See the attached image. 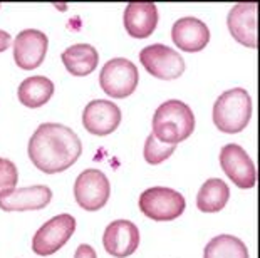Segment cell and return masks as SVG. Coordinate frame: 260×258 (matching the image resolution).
<instances>
[{"mask_svg": "<svg viewBox=\"0 0 260 258\" xmlns=\"http://www.w3.org/2000/svg\"><path fill=\"white\" fill-rule=\"evenodd\" d=\"M81 139L68 126L44 123L29 139L27 155L32 164L46 174L62 173L79 159Z\"/></svg>", "mask_w": 260, "mask_h": 258, "instance_id": "obj_1", "label": "cell"}, {"mask_svg": "<svg viewBox=\"0 0 260 258\" xmlns=\"http://www.w3.org/2000/svg\"><path fill=\"white\" fill-rule=\"evenodd\" d=\"M195 129V116L188 104L178 99L163 102L153 116V136L161 144H173L188 139Z\"/></svg>", "mask_w": 260, "mask_h": 258, "instance_id": "obj_2", "label": "cell"}, {"mask_svg": "<svg viewBox=\"0 0 260 258\" xmlns=\"http://www.w3.org/2000/svg\"><path fill=\"white\" fill-rule=\"evenodd\" d=\"M252 118V99L243 87L225 91L213 104V123L226 134L240 133Z\"/></svg>", "mask_w": 260, "mask_h": 258, "instance_id": "obj_3", "label": "cell"}, {"mask_svg": "<svg viewBox=\"0 0 260 258\" xmlns=\"http://www.w3.org/2000/svg\"><path fill=\"white\" fill-rule=\"evenodd\" d=\"M186 206L185 196L171 188L154 186L143 191L140 196V210L154 222H171L183 215Z\"/></svg>", "mask_w": 260, "mask_h": 258, "instance_id": "obj_4", "label": "cell"}, {"mask_svg": "<svg viewBox=\"0 0 260 258\" xmlns=\"http://www.w3.org/2000/svg\"><path fill=\"white\" fill-rule=\"evenodd\" d=\"M140 72L128 59L114 57L103 65L99 74V84L103 91L113 99H124L136 91Z\"/></svg>", "mask_w": 260, "mask_h": 258, "instance_id": "obj_5", "label": "cell"}, {"mask_svg": "<svg viewBox=\"0 0 260 258\" xmlns=\"http://www.w3.org/2000/svg\"><path fill=\"white\" fill-rule=\"evenodd\" d=\"M76 232L74 216L62 213L49 219L37 230L32 238V250L41 256L54 255L71 240Z\"/></svg>", "mask_w": 260, "mask_h": 258, "instance_id": "obj_6", "label": "cell"}, {"mask_svg": "<svg viewBox=\"0 0 260 258\" xmlns=\"http://www.w3.org/2000/svg\"><path fill=\"white\" fill-rule=\"evenodd\" d=\"M109 195H111V185L101 169H86L74 183L76 201L86 211H98L106 206Z\"/></svg>", "mask_w": 260, "mask_h": 258, "instance_id": "obj_7", "label": "cell"}, {"mask_svg": "<svg viewBox=\"0 0 260 258\" xmlns=\"http://www.w3.org/2000/svg\"><path fill=\"white\" fill-rule=\"evenodd\" d=\"M143 67L151 76L163 81L178 79L185 72V60L175 49L165 44H153L140 52Z\"/></svg>", "mask_w": 260, "mask_h": 258, "instance_id": "obj_8", "label": "cell"}, {"mask_svg": "<svg viewBox=\"0 0 260 258\" xmlns=\"http://www.w3.org/2000/svg\"><path fill=\"white\" fill-rule=\"evenodd\" d=\"M220 164L225 174L242 190H250L257 183V169L248 153L239 144H226L220 151Z\"/></svg>", "mask_w": 260, "mask_h": 258, "instance_id": "obj_9", "label": "cell"}, {"mask_svg": "<svg viewBox=\"0 0 260 258\" xmlns=\"http://www.w3.org/2000/svg\"><path fill=\"white\" fill-rule=\"evenodd\" d=\"M49 47V39L37 29H25L14 41V60L20 69L34 70L44 62Z\"/></svg>", "mask_w": 260, "mask_h": 258, "instance_id": "obj_10", "label": "cell"}, {"mask_svg": "<svg viewBox=\"0 0 260 258\" xmlns=\"http://www.w3.org/2000/svg\"><path fill=\"white\" fill-rule=\"evenodd\" d=\"M104 250L114 258H126L140 246V230L128 219H116L104 230Z\"/></svg>", "mask_w": 260, "mask_h": 258, "instance_id": "obj_11", "label": "cell"}, {"mask_svg": "<svg viewBox=\"0 0 260 258\" xmlns=\"http://www.w3.org/2000/svg\"><path fill=\"white\" fill-rule=\"evenodd\" d=\"M121 123V109L106 99L91 101L82 111V126L94 136H108L118 129Z\"/></svg>", "mask_w": 260, "mask_h": 258, "instance_id": "obj_12", "label": "cell"}, {"mask_svg": "<svg viewBox=\"0 0 260 258\" xmlns=\"http://www.w3.org/2000/svg\"><path fill=\"white\" fill-rule=\"evenodd\" d=\"M52 200V191L44 185L29 188H12L0 193V210L4 211H29L42 210Z\"/></svg>", "mask_w": 260, "mask_h": 258, "instance_id": "obj_13", "label": "cell"}, {"mask_svg": "<svg viewBox=\"0 0 260 258\" xmlns=\"http://www.w3.org/2000/svg\"><path fill=\"white\" fill-rule=\"evenodd\" d=\"M226 25L232 37L245 47H257V4L240 2L230 10Z\"/></svg>", "mask_w": 260, "mask_h": 258, "instance_id": "obj_14", "label": "cell"}, {"mask_svg": "<svg viewBox=\"0 0 260 258\" xmlns=\"http://www.w3.org/2000/svg\"><path fill=\"white\" fill-rule=\"evenodd\" d=\"M171 39L175 46L185 52H200L210 42V30L200 19L183 17L171 27Z\"/></svg>", "mask_w": 260, "mask_h": 258, "instance_id": "obj_15", "label": "cell"}, {"mask_svg": "<svg viewBox=\"0 0 260 258\" xmlns=\"http://www.w3.org/2000/svg\"><path fill=\"white\" fill-rule=\"evenodd\" d=\"M124 29L135 39H146L158 25V9L153 2H129L124 10Z\"/></svg>", "mask_w": 260, "mask_h": 258, "instance_id": "obj_16", "label": "cell"}, {"mask_svg": "<svg viewBox=\"0 0 260 258\" xmlns=\"http://www.w3.org/2000/svg\"><path fill=\"white\" fill-rule=\"evenodd\" d=\"M64 62V67L69 74L82 78L94 72L99 62V54L89 44H74L68 47L60 56Z\"/></svg>", "mask_w": 260, "mask_h": 258, "instance_id": "obj_17", "label": "cell"}, {"mask_svg": "<svg viewBox=\"0 0 260 258\" xmlns=\"http://www.w3.org/2000/svg\"><path fill=\"white\" fill-rule=\"evenodd\" d=\"M54 94V82L44 76H32L20 82L17 96L24 106L37 109L44 106Z\"/></svg>", "mask_w": 260, "mask_h": 258, "instance_id": "obj_18", "label": "cell"}, {"mask_svg": "<svg viewBox=\"0 0 260 258\" xmlns=\"http://www.w3.org/2000/svg\"><path fill=\"white\" fill-rule=\"evenodd\" d=\"M230 200L229 185L223 179L210 178L202 185L197 196V206L203 213H217L223 210Z\"/></svg>", "mask_w": 260, "mask_h": 258, "instance_id": "obj_19", "label": "cell"}, {"mask_svg": "<svg viewBox=\"0 0 260 258\" xmlns=\"http://www.w3.org/2000/svg\"><path fill=\"white\" fill-rule=\"evenodd\" d=\"M203 258H248V250L234 235H218L205 246Z\"/></svg>", "mask_w": 260, "mask_h": 258, "instance_id": "obj_20", "label": "cell"}, {"mask_svg": "<svg viewBox=\"0 0 260 258\" xmlns=\"http://www.w3.org/2000/svg\"><path fill=\"white\" fill-rule=\"evenodd\" d=\"M176 146L173 144H161L159 141H156L153 134H149L145 142V159L149 164H159L165 159H168L175 153Z\"/></svg>", "mask_w": 260, "mask_h": 258, "instance_id": "obj_21", "label": "cell"}, {"mask_svg": "<svg viewBox=\"0 0 260 258\" xmlns=\"http://www.w3.org/2000/svg\"><path fill=\"white\" fill-rule=\"evenodd\" d=\"M17 181H19L17 166L10 159L0 158V193L15 188Z\"/></svg>", "mask_w": 260, "mask_h": 258, "instance_id": "obj_22", "label": "cell"}, {"mask_svg": "<svg viewBox=\"0 0 260 258\" xmlns=\"http://www.w3.org/2000/svg\"><path fill=\"white\" fill-rule=\"evenodd\" d=\"M74 258H98V255H96V251H94V248L91 245L82 243V245L77 246Z\"/></svg>", "mask_w": 260, "mask_h": 258, "instance_id": "obj_23", "label": "cell"}, {"mask_svg": "<svg viewBox=\"0 0 260 258\" xmlns=\"http://www.w3.org/2000/svg\"><path fill=\"white\" fill-rule=\"evenodd\" d=\"M10 34L5 30H0V52H5L10 46Z\"/></svg>", "mask_w": 260, "mask_h": 258, "instance_id": "obj_24", "label": "cell"}]
</instances>
